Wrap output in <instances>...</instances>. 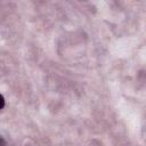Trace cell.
Here are the masks:
<instances>
[{
    "mask_svg": "<svg viewBox=\"0 0 146 146\" xmlns=\"http://www.w3.org/2000/svg\"><path fill=\"white\" fill-rule=\"evenodd\" d=\"M3 106H5V98H3V96L0 95V110L3 108Z\"/></svg>",
    "mask_w": 146,
    "mask_h": 146,
    "instance_id": "1",
    "label": "cell"
},
{
    "mask_svg": "<svg viewBox=\"0 0 146 146\" xmlns=\"http://www.w3.org/2000/svg\"><path fill=\"white\" fill-rule=\"evenodd\" d=\"M0 146H7V144H6V141L2 137H0Z\"/></svg>",
    "mask_w": 146,
    "mask_h": 146,
    "instance_id": "2",
    "label": "cell"
}]
</instances>
